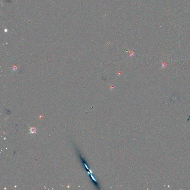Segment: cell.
I'll use <instances>...</instances> for the list:
<instances>
[{
    "mask_svg": "<svg viewBox=\"0 0 190 190\" xmlns=\"http://www.w3.org/2000/svg\"><path fill=\"white\" fill-rule=\"evenodd\" d=\"M30 133H35L36 132V129L35 128H30Z\"/></svg>",
    "mask_w": 190,
    "mask_h": 190,
    "instance_id": "cell-1",
    "label": "cell"
}]
</instances>
